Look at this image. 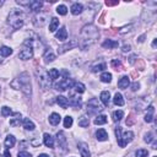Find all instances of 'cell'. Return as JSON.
Here are the masks:
<instances>
[{
	"instance_id": "f6af8a7d",
	"label": "cell",
	"mask_w": 157,
	"mask_h": 157,
	"mask_svg": "<svg viewBox=\"0 0 157 157\" xmlns=\"http://www.w3.org/2000/svg\"><path fill=\"white\" fill-rule=\"evenodd\" d=\"M17 157H32V156H31V153H29V152H26V151H22V152H18V155H17Z\"/></svg>"
},
{
	"instance_id": "9c48e42d",
	"label": "cell",
	"mask_w": 157,
	"mask_h": 157,
	"mask_svg": "<svg viewBox=\"0 0 157 157\" xmlns=\"http://www.w3.org/2000/svg\"><path fill=\"white\" fill-rule=\"evenodd\" d=\"M75 47H79V42L76 39H70L69 42H66L65 44H63L58 48V53L59 54H64L65 52L72 49V48H75Z\"/></svg>"
},
{
	"instance_id": "44dd1931",
	"label": "cell",
	"mask_w": 157,
	"mask_h": 157,
	"mask_svg": "<svg viewBox=\"0 0 157 157\" xmlns=\"http://www.w3.org/2000/svg\"><path fill=\"white\" fill-rule=\"evenodd\" d=\"M100 100L103 104H106V106H108L109 104V101H111V95L108 91H103L101 92V96H100Z\"/></svg>"
},
{
	"instance_id": "816d5d0a",
	"label": "cell",
	"mask_w": 157,
	"mask_h": 157,
	"mask_svg": "<svg viewBox=\"0 0 157 157\" xmlns=\"http://www.w3.org/2000/svg\"><path fill=\"white\" fill-rule=\"evenodd\" d=\"M156 43H157V41H156V39H155V41H153V43H152V47H153V48H155V47H156Z\"/></svg>"
},
{
	"instance_id": "d4e9b609",
	"label": "cell",
	"mask_w": 157,
	"mask_h": 157,
	"mask_svg": "<svg viewBox=\"0 0 157 157\" xmlns=\"http://www.w3.org/2000/svg\"><path fill=\"white\" fill-rule=\"evenodd\" d=\"M4 144H5L6 147H14L15 144H16V139H15V136H14V135H7Z\"/></svg>"
},
{
	"instance_id": "603a6c76",
	"label": "cell",
	"mask_w": 157,
	"mask_h": 157,
	"mask_svg": "<svg viewBox=\"0 0 157 157\" xmlns=\"http://www.w3.org/2000/svg\"><path fill=\"white\" fill-rule=\"evenodd\" d=\"M57 103L59 104L61 108H64V109L68 108V106H69V101H68V98L64 97V96H58V97H57Z\"/></svg>"
},
{
	"instance_id": "2e32d148",
	"label": "cell",
	"mask_w": 157,
	"mask_h": 157,
	"mask_svg": "<svg viewBox=\"0 0 157 157\" xmlns=\"http://www.w3.org/2000/svg\"><path fill=\"white\" fill-rule=\"evenodd\" d=\"M103 48H108V49H114V48H117L119 46V43L117 41H112V39H106L102 43Z\"/></svg>"
},
{
	"instance_id": "30bf717a",
	"label": "cell",
	"mask_w": 157,
	"mask_h": 157,
	"mask_svg": "<svg viewBox=\"0 0 157 157\" xmlns=\"http://www.w3.org/2000/svg\"><path fill=\"white\" fill-rule=\"evenodd\" d=\"M57 140H58V146L63 150V151H65L66 150V138H65V135L63 131H59L57 134Z\"/></svg>"
},
{
	"instance_id": "836d02e7",
	"label": "cell",
	"mask_w": 157,
	"mask_h": 157,
	"mask_svg": "<svg viewBox=\"0 0 157 157\" xmlns=\"http://www.w3.org/2000/svg\"><path fill=\"white\" fill-rule=\"evenodd\" d=\"M74 88H75V91L76 92H79V93H83L85 92V85L83 83H81V82H75L74 83Z\"/></svg>"
},
{
	"instance_id": "60d3db41",
	"label": "cell",
	"mask_w": 157,
	"mask_h": 157,
	"mask_svg": "<svg viewBox=\"0 0 157 157\" xmlns=\"http://www.w3.org/2000/svg\"><path fill=\"white\" fill-rule=\"evenodd\" d=\"M54 59H55V55L53 53H50V52L49 53H46V55H44V61L46 63H52Z\"/></svg>"
},
{
	"instance_id": "681fc988",
	"label": "cell",
	"mask_w": 157,
	"mask_h": 157,
	"mask_svg": "<svg viewBox=\"0 0 157 157\" xmlns=\"http://www.w3.org/2000/svg\"><path fill=\"white\" fill-rule=\"evenodd\" d=\"M4 157H11V155H10V152H9L7 150L4 152Z\"/></svg>"
},
{
	"instance_id": "4fadbf2b",
	"label": "cell",
	"mask_w": 157,
	"mask_h": 157,
	"mask_svg": "<svg viewBox=\"0 0 157 157\" xmlns=\"http://www.w3.org/2000/svg\"><path fill=\"white\" fill-rule=\"evenodd\" d=\"M42 6H43V3H42V1H38V0H33V1H29V5H28V7L32 10V11H35V13H39L41 9H42Z\"/></svg>"
},
{
	"instance_id": "ee69618b",
	"label": "cell",
	"mask_w": 157,
	"mask_h": 157,
	"mask_svg": "<svg viewBox=\"0 0 157 157\" xmlns=\"http://www.w3.org/2000/svg\"><path fill=\"white\" fill-rule=\"evenodd\" d=\"M145 142H147V144H150V142H152L153 141V135L151 134V133H147V134H146L145 135Z\"/></svg>"
},
{
	"instance_id": "f35d334b",
	"label": "cell",
	"mask_w": 157,
	"mask_h": 157,
	"mask_svg": "<svg viewBox=\"0 0 157 157\" xmlns=\"http://www.w3.org/2000/svg\"><path fill=\"white\" fill-rule=\"evenodd\" d=\"M135 156H136V157H147L149 156V151L145 150V149H140V150L136 151Z\"/></svg>"
},
{
	"instance_id": "52a82bcc",
	"label": "cell",
	"mask_w": 157,
	"mask_h": 157,
	"mask_svg": "<svg viewBox=\"0 0 157 157\" xmlns=\"http://www.w3.org/2000/svg\"><path fill=\"white\" fill-rule=\"evenodd\" d=\"M103 111V106L100 103V101L97 98H91L87 103V112L90 114H96L98 112Z\"/></svg>"
},
{
	"instance_id": "ffe728a7",
	"label": "cell",
	"mask_w": 157,
	"mask_h": 157,
	"mask_svg": "<svg viewBox=\"0 0 157 157\" xmlns=\"http://www.w3.org/2000/svg\"><path fill=\"white\" fill-rule=\"evenodd\" d=\"M130 85V80H129V77L128 76H123L119 81H118V87L119 88H128V86Z\"/></svg>"
},
{
	"instance_id": "1f68e13d",
	"label": "cell",
	"mask_w": 157,
	"mask_h": 157,
	"mask_svg": "<svg viewBox=\"0 0 157 157\" xmlns=\"http://www.w3.org/2000/svg\"><path fill=\"white\" fill-rule=\"evenodd\" d=\"M88 124H90V120H88V118L85 117V116H82V117L79 119V125H80L81 128H86V127H88Z\"/></svg>"
},
{
	"instance_id": "5b68a950",
	"label": "cell",
	"mask_w": 157,
	"mask_h": 157,
	"mask_svg": "<svg viewBox=\"0 0 157 157\" xmlns=\"http://www.w3.org/2000/svg\"><path fill=\"white\" fill-rule=\"evenodd\" d=\"M116 135H117V140H118V145L120 147H125L130 141H133L134 139V133L133 131H125L124 134H122V128H117L116 129Z\"/></svg>"
},
{
	"instance_id": "bcb514c9",
	"label": "cell",
	"mask_w": 157,
	"mask_h": 157,
	"mask_svg": "<svg viewBox=\"0 0 157 157\" xmlns=\"http://www.w3.org/2000/svg\"><path fill=\"white\" fill-rule=\"evenodd\" d=\"M139 87H140V85H139L138 82H135V83H133V85H131V90H133V91L139 90Z\"/></svg>"
},
{
	"instance_id": "e0dca14e",
	"label": "cell",
	"mask_w": 157,
	"mask_h": 157,
	"mask_svg": "<svg viewBox=\"0 0 157 157\" xmlns=\"http://www.w3.org/2000/svg\"><path fill=\"white\" fill-rule=\"evenodd\" d=\"M96 138L98 141H106V140H108V134L104 129H98L96 133Z\"/></svg>"
},
{
	"instance_id": "7402d4cb",
	"label": "cell",
	"mask_w": 157,
	"mask_h": 157,
	"mask_svg": "<svg viewBox=\"0 0 157 157\" xmlns=\"http://www.w3.org/2000/svg\"><path fill=\"white\" fill-rule=\"evenodd\" d=\"M153 113H155V108L151 104V106H149V108H147V113H146V116H145V122L151 123L153 120Z\"/></svg>"
},
{
	"instance_id": "8d00e7d4",
	"label": "cell",
	"mask_w": 157,
	"mask_h": 157,
	"mask_svg": "<svg viewBox=\"0 0 157 157\" xmlns=\"http://www.w3.org/2000/svg\"><path fill=\"white\" fill-rule=\"evenodd\" d=\"M100 79L102 82H111L112 81V74H109V72H103Z\"/></svg>"
},
{
	"instance_id": "11a10c76",
	"label": "cell",
	"mask_w": 157,
	"mask_h": 157,
	"mask_svg": "<svg viewBox=\"0 0 157 157\" xmlns=\"http://www.w3.org/2000/svg\"><path fill=\"white\" fill-rule=\"evenodd\" d=\"M155 157H156V156H155Z\"/></svg>"
},
{
	"instance_id": "5bb4252c",
	"label": "cell",
	"mask_w": 157,
	"mask_h": 157,
	"mask_svg": "<svg viewBox=\"0 0 157 157\" xmlns=\"http://www.w3.org/2000/svg\"><path fill=\"white\" fill-rule=\"evenodd\" d=\"M43 141H44V145L47 146V147H50V149L54 147V138L52 136V135L44 134L43 135Z\"/></svg>"
},
{
	"instance_id": "b9f144b4",
	"label": "cell",
	"mask_w": 157,
	"mask_h": 157,
	"mask_svg": "<svg viewBox=\"0 0 157 157\" xmlns=\"http://www.w3.org/2000/svg\"><path fill=\"white\" fill-rule=\"evenodd\" d=\"M10 114H13L11 109H10L9 107H6V106H4V107L1 108V116H3V117H9Z\"/></svg>"
},
{
	"instance_id": "277c9868",
	"label": "cell",
	"mask_w": 157,
	"mask_h": 157,
	"mask_svg": "<svg viewBox=\"0 0 157 157\" xmlns=\"http://www.w3.org/2000/svg\"><path fill=\"white\" fill-rule=\"evenodd\" d=\"M33 57V44H32V39H26L22 44L20 53H18V58L21 60H28Z\"/></svg>"
},
{
	"instance_id": "f5cc1de1",
	"label": "cell",
	"mask_w": 157,
	"mask_h": 157,
	"mask_svg": "<svg viewBox=\"0 0 157 157\" xmlns=\"http://www.w3.org/2000/svg\"><path fill=\"white\" fill-rule=\"evenodd\" d=\"M139 42H144V36H141V37L139 38Z\"/></svg>"
},
{
	"instance_id": "484cf974",
	"label": "cell",
	"mask_w": 157,
	"mask_h": 157,
	"mask_svg": "<svg viewBox=\"0 0 157 157\" xmlns=\"http://www.w3.org/2000/svg\"><path fill=\"white\" fill-rule=\"evenodd\" d=\"M113 102H114V104H116V106H119V107L124 106V100H123V96L120 95V93H118V92L116 93V95H114Z\"/></svg>"
},
{
	"instance_id": "d6986e66",
	"label": "cell",
	"mask_w": 157,
	"mask_h": 157,
	"mask_svg": "<svg viewBox=\"0 0 157 157\" xmlns=\"http://www.w3.org/2000/svg\"><path fill=\"white\" fill-rule=\"evenodd\" d=\"M22 125H24V128L26 129V130H35V128H36V125H35V123L31 120L29 118H25L24 119V122H22Z\"/></svg>"
},
{
	"instance_id": "c3c4849f",
	"label": "cell",
	"mask_w": 157,
	"mask_h": 157,
	"mask_svg": "<svg viewBox=\"0 0 157 157\" xmlns=\"http://www.w3.org/2000/svg\"><path fill=\"white\" fill-rule=\"evenodd\" d=\"M130 50V46H124L123 47V52H129Z\"/></svg>"
},
{
	"instance_id": "ab89813d",
	"label": "cell",
	"mask_w": 157,
	"mask_h": 157,
	"mask_svg": "<svg viewBox=\"0 0 157 157\" xmlns=\"http://www.w3.org/2000/svg\"><path fill=\"white\" fill-rule=\"evenodd\" d=\"M72 123H74V120H72V118L70 116L65 117V119H64V128H71Z\"/></svg>"
},
{
	"instance_id": "e575fe53",
	"label": "cell",
	"mask_w": 157,
	"mask_h": 157,
	"mask_svg": "<svg viewBox=\"0 0 157 157\" xmlns=\"http://www.w3.org/2000/svg\"><path fill=\"white\" fill-rule=\"evenodd\" d=\"M106 68H107L106 63H101V64L93 65V66H92V71H93V72H98V71H102V70H104Z\"/></svg>"
},
{
	"instance_id": "83f0119b",
	"label": "cell",
	"mask_w": 157,
	"mask_h": 157,
	"mask_svg": "<svg viewBox=\"0 0 157 157\" xmlns=\"http://www.w3.org/2000/svg\"><path fill=\"white\" fill-rule=\"evenodd\" d=\"M58 26H59V20L57 17H53L52 18V22L49 24V32H54L58 28Z\"/></svg>"
},
{
	"instance_id": "ba28073f",
	"label": "cell",
	"mask_w": 157,
	"mask_h": 157,
	"mask_svg": "<svg viewBox=\"0 0 157 157\" xmlns=\"http://www.w3.org/2000/svg\"><path fill=\"white\" fill-rule=\"evenodd\" d=\"M74 81H72L71 79H69V77H66V79H63V80H60L59 82H57L55 85H54V87H55V90H58V91H65V90H68V88H71V87H74Z\"/></svg>"
},
{
	"instance_id": "9a60e30c",
	"label": "cell",
	"mask_w": 157,
	"mask_h": 157,
	"mask_svg": "<svg viewBox=\"0 0 157 157\" xmlns=\"http://www.w3.org/2000/svg\"><path fill=\"white\" fill-rule=\"evenodd\" d=\"M70 10H71V14L72 15H80L83 11V6L80 3H75V4L71 5V9Z\"/></svg>"
},
{
	"instance_id": "d590c367",
	"label": "cell",
	"mask_w": 157,
	"mask_h": 157,
	"mask_svg": "<svg viewBox=\"0 0 157 157\" xmlns=\"http://www.w3.org/2000/svg\"><path fill=\"white\" fill-rule=\"evenodd\" d=\"M48 75L50 77V80H57L59 77V71L57 69H50L49 72H48Z\"/></svg>"
},
{
	"instance_id": "74e56055",
	"label": "cell",
	"mask_w": 157,
	"mask_h": 157,
	"mask_svg": "<svg viewBox=\"0 0 157 157\" xmlns=\"http://www.w3.org/2000/svg\"><path fill=\"white\" fill-rule=\"evenodd\" d=\"M57 13H58L59 15H66L68 7H66L65 5H59V6L57 7Z\"/></svg>"
},
{
	"instance_id": "cb8c5ba5",
	"label": "cell",
	"mask_w": 157,
	"mask_h": 157,
	"mask_svg": "<svg viewBox=\"0 0 157 157\" xmlns=\"http://www.w3.org/2000/svg\"><path fill=\"white\" fill-rule=\"evenodd\" d=\"M60 119H61V117L59 116L58 113H52L49 116V123L52 125H58L60 123Z\"/></svg>"
},
{
	"instance_id": "7dc6e473",
	"label": "cell",
	"mask_w": 157,
	"mask_h": 157,
	"mask_svg": "<svg viewBox=\"0 0 157 157\" xmlns=\"http://www.w3.org/2000/svg\"><path fill=\"white\" fill-rule=\"evenodd\" d=\"M118 1H106V5L107 6H113V5H117Z\"/></svg>"
},
{
	"instance_id": "7a4b0ae2",
	"label": "cell",
	"mask_w": 157,
	"mask_h": 157,
	"mask_svg": "<svg viewBox=\"0 0 157 157\" xmlns=\"http://www.w3.org/2000/svg\"><path fill=\"white\" fill-rule=\"evenodd\" d=\"M10 85H11V87L15 88V90H21L26 96L32 95V86H31L29 75L27 74V72L20 74V76L17 79H15Z\"/></svg>"
},
{
	"instance_id": "f1b7e54d",
	"label": "cell",
	"mask_w": 157,
	"mask_h": 157,
	"mask_svg": "<svg viewBox=\"0 0 157 157\" xmlns=\"http://www.w3.org/2000/svg\"><path fill=\"white\" fill-rule=\"evenodd\" d=\"M0 53H1L3 57H9L13 54V49L10 47H6V46H3L1 48H0Z\"/></svg>"
},
{
	"instance_id": "d6a6232c",
	"label": "cell",
	"mask_w": 157,
	"mask_h": 157,
	"mask_svg": "<svg viewBox=\"0 0 157 157\" xmlns=\"http://www.w3.org/2000/svg\"><path fill=\"white\" fill-rule=\"evenodd\" d=\"M15 117L16 118H14V119L10 120V125H13V127H17V125H20V123H21V114L20 113H16Z\"/></svg>"
},
{
	"instance_id": "4316f807",
	"label": "cell",
	"mask_w": 157,
	"mask_h": 157,
	"mask_svg": "<svg viewBox=\"0 0 157 157\" xmlns=\"http://www.w3.org/2000/svg\"><path fill=\"white\" fill-rule=\"evenodd\" d=\"M69 101V104L70 106H72V107H75V108H79V107H81V98H77V97H71L70 100H68Z\"/></svg>"
},
{
	"instance_id": "6da1fadb",
	"label": "cell",
	"mask_w": 157,
	"mask_h": 157,
	"mask_svg": "<svg viewBox=\"0 0 157 157\" xmlns=\"http://www.w3.org/2000/svg\"><path fill=\"white\" fill-rule=\"evenodd\" d=\"M80 42L79 47L82 50H87L92 44L96 43V41L98 38V29L95 25H86L83 26L80 33Z\"/></svg>"
},
{
	"instance_id": "8fae6325",
	"label": "cell",
	"mask_w": 157,
	"mask_h": 157,
	"mask_svg": "<svg viewBox=\"0 0 157 157\" xmlns=\"http://www.w3.org/2000/svg\"><path fill=\"white\" fill-rule=\"evenodd\" d=\"M33 24H35L37 27H43V26L47 24V15H44V14H39V15L35 16V18H33Z\"/></svg>"
},
{
	"instance_id": "7c38bea8",
	"label": "cell",
	"mask_w": 157,
	"mask_h": 157,
	"mask_svg": "<svg viewBox=\"0 0 157 157\" xmlns=\"http://www.w3.org/2000/svg\"><path fill=\"white\" fill-rule=\"evenodd\" d=\"M79 151H80L81 157H90L91 156V152L88 150V145L85 144V142H80L79 144Z\"/></svg>"
},
{
	"instance_id": "7bdbcfd3",
	"label": "cell",
	"mask_w": 157,
	"mask_h": 157,
	"mask_svg": "<svg viewBox=\"0 0 157 157\" xmlns=\"http://www.w3.org/2000/svg\"><path fill=\"white\" fill-rule=\"evenodd\" d=\"M111 65L116 69V70H120L123 66H122V63L119 61V60H112V63H111Z\"/></svg>"
},
{
	"instance_id": "f546056e",
	"label": "cell",
	"mask_w": 157,
	"mask_h": 157,
	"mask_svg": "<svg viewBox=\"0 0 157 157\" xmlns=\"http://www.w3.org/2000/svg\"><path fill=\"white\" fill-rule=\"evenodd\" d=\"M107 123V116L104 114H101V116H97L95 119V124L96 125H102V124H106Z\"/></svg>"
},
{
	"instance_id": "f907efd6",
	"label": "cell",
	"mask_w": 157,
	"mask_h": 157,
	"mask_svg": "<svg viewBox=\"0 0 157 157\" xmlns=\"http://www.w3.org/2000/svg\"><path fill=\"white\" fill-rule=\"evenodd\" d=\"M38 157H49L48 155H46V153H42V155H39Z\"/></svg>"
},
{
	"instance_id": "4dcf8cb0",
	"label": "cell",
	"mask_w": 157,
	"mask_h": 157,
	"mask_svg": "<svg viewBox=\"0 0 157 157\" xmlns=\"http://www.w3.org/2000/svg\"><path fill=\"white\" fill-rule=\"evenodd\" d=\"M123 117H124V112L123 111H116V112H113V120L114 122L122 120Z\"/></svg>"
},
{
	"instance_id": "db71d44e",
	"label": "cell",
	"mask_w": 157,
	"mask_h": 157,
	"mask_svg": "<svg viewBox=\"0 0 157 157\" xmlns=\"http://www.w3.org/2000/svg\"><path fill=\"white\" fill-rule=\"evenodd\" d=\"M3 4H4V1H3V0H0V6H1Z\"/></svg>"
},
{
	"instance_id": "8992f818",
	"label": "cell",
	"mask_w": 157,
	"mask_h": 157,
	"mask_svg": "<svg viewBox=\"0 0 157 157\" xmlns=\"http://www.w3.org/2000/svg\"><path fill=\"white\" fill-rule=\"evenodd\" d=\"M36 75H37V80H38V83H39V86L43 88V90H48L52 86V80L48 75V72L44 71V70H42V69H38L36 71Z\"/></svg>"
},
{
	"instance_id": "3957f363",
	"label": "cell",
	"mask_w": 157,
	"mask_h": 157,
	"mask_svg": "<svg viewBox=\"0 0 157 157\" xmlns=\"http://www.w3.org/2000/svg\"><path fill=\"white\" fill-rule=\"evenodd\" d=\"M7 24L14 29H20L25 24V14L22 11H18V10H14L7 17Z\"/></svg>"
},
{
	"instance_id": "ac0fdd59",
	"label": "cell",
	"mask_w": 157,
	"mask_h": 157,
	"mask_svg": "<svg viewBox=\"0 0 157 157\" xmlns=\"http://www.w3.org/2000/svg\"><path fill=\"white\" fill-rule=\"evenodd\" d=\"M55 38H57V39H59V41H66V38H68L66 28H65V27H61V28L58 31V32H57Z\"/></svg>"
}]
</instances>
